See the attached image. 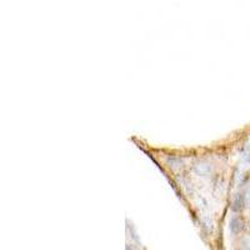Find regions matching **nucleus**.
Masks as SVG:
<instances>
[{"instance_id": "2", "label": "nucleus", "mask_w": 250, "mask_h": 250, "mask_svg": "<svg viewBox=\"0 0 250 250\" xmlns=\"http://www.w3.org/2000/svg\"><path fill=\"white\" fill-rule=\"evenodd\" d=\"M233 250H250V230H245L235 236Z\"/></svg>"}, {"instance_id": "1", "label": "nucleus", "mask_w": 250, "mask_h": 250, "mask_svg": "<svg viewBox=\"0 0 250 250\" xmlns=\"http://www.w3.org/2000/svg\"><path fill=\"white\" fill-rule=\"evenodd\" d=\"M240 200H242V205H240V209H242L243 214H244V218L250 220V175L248 176L247 180L243 184V190L242 195H240Z\"/></svg>"}]
</instances>
